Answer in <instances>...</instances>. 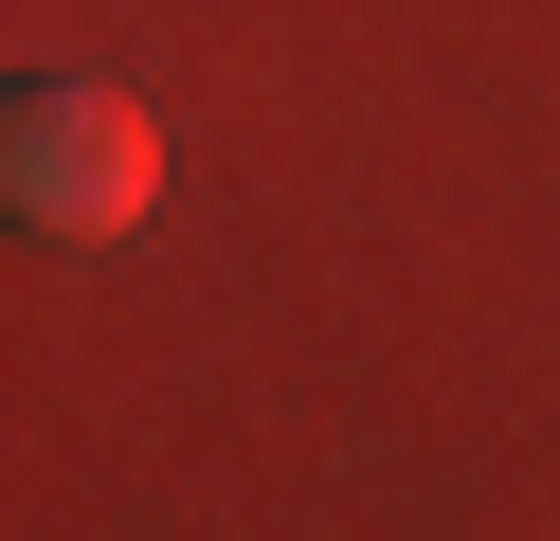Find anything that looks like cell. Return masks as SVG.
I'll return each instance as SVG.
<instances>
[{"label": "cell", "mask_w": 560, "mask_h": 541, "mask_svg": "<svg viewBox=\"0 0 560 541\" xmlns=\"http://www.w3.org/2000/svg\"><path fill=\"white\" fill-rule=\"evenodd\" d=\"M163 199V127L109 91V72H19L0 108V216L19 235H127Z\"/></svg>", "instance_id": "obj_1"}]
</instances>
